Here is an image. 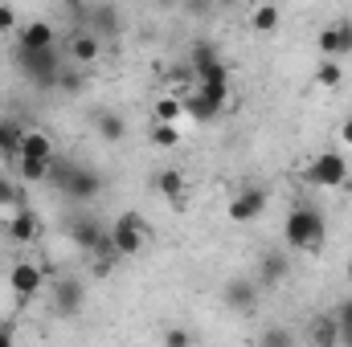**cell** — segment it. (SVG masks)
Returning a JSON list of instances; mask_svg holds the SVG:
<instances>
[{
	"mask_svg": "<svg viewBox=\"0 0 352 347\" xmlns=\"http://www.w3.org/2000/svg\"><path fill=\"white\" fill-rule=\"evenodd\" d=\"M328 241V225L320 217V208H307V204H295L283 221V246L287 250H299V254H320Z\"/></svg>",
	"mask_w": 352,
	"mask_h": 347,
	"instance_id": "6da1fadb",
	"label": "cell"
},
{
	"mask_svg": "<svg viewBox=\"0 0 352 347\" xmlns=\"http://www.w3.org/2000/svg\"><path fill=\"white\" fill-rule=\"evenodd\" d=\"M107 233H111V246H115L119 258H140L148 250V241H152V225L140 213H119Z\"/></svg>",
	"mask_w": 352,
	"mask_h": 347,
	"instance_id": "7a4b0ae2",
	"label": "cell"
},
{
	"mask_svg": "<svg viewBox=\"0 0 352 347\" xmlns=\"http://www.w3.org/2000/svg\"><path fill=\"white\" fill-rule=\"evenodd\" d=\"M16 70L29 78V82H37L41 90L58 86V74H62V62H58V49L50 45V49H25V45H16Z\"/></svg>",
	"mask_w": 352,
	"mask_h": 347,
	"instance_id": "3957f363",
	"label": "cell"
},
{
	"mask_svg": "<svg viewBox=\"0 0 352 347\" xmlns=\"http://www.w3.org/2000/svg\"><path fill=\"white\" fill-rule=\"evenodd\" d=\"M303 180L316 184V188H340V184H349V160H344V152H336V147L316 152L307 160V168H303Z\"/></svg>",
	"mask_w": 352,
	"mask_h": 347,
	"instance_id": "277c9868",
	"label": "cell"
},
{
	"mask_svg": "<svg viewBox=\"0 0 352 347\" xmlns=\"http://www.w3.org/2000/svg\"><path fill=\"white\" fill-rule=\"evenodd\" d=\"M266 188H258V184H242L234 196H230V208H226V217L234 221V225H250V221H258L266 213Z\"/></svg>",
	"mask_w": 352,
	"mask_h": 347,
	"instance_id": "5b68a950",
	"label": "cell"
},
{
	"mask_svg": "<svg viewBox=\"0 0 352 347\" xmlns=\"http://www.w3.org/2000/svg\"><path fill=\"white\" fill-rule=\"evenodd\" d=\"M180 102H184V119H192V123H217L230 106V98H213L201 86H188L180 94Z\"/></svg>",
	"mask_w": 352,
	"mask_h": 347,
	"instance_id": "8992f818",
	"label": "cell"
},
{
	"mask_svg": "<svg viewBox=\"0 0 352 347\" xmlns=\"http://www.w3.org/2000/svg\"><path fill=\"white\" fill-rule=\"evenodd\" d=\"M316 45H320L324 58H336V62L352 58V21L349 16H336L332 25H324L320 37H316Z\"/></svg>",
	"mask_w": 352,
	"mask_h": 347,
	"instance_id": "52a82bcc",
	"label": "cell"
},
{
	"mask_svg": "<svg viewBox=\"0 0 352 347\" xmlns=\"http://www.w3.org/2000/svg\"><path fill=\"white\" fill-rule=\"evenodd\" d=\"M8 286H12V294L21 302L37 298L41 286H45V265H37V261H12L8 265Z\"/></svg>",
	"mask_w": 352,
	"mask_h": 347,
	"instance_id": "ba28073f",
	"label": "cell"
},
{
	"mask_svg": "<svg viewBox=\"0 0 352 347\" xmlns=\"http://www.w3.org/2000/svg\"><path fill=\"white\" fill-rule=\"evenodd\" d=\"M221 298H226L230 311L254 315V311H258V298H263V286H258L254 278H230V282L221 286Z\"/></svg>",
	"mask_w": 352,
	"mask_h": 347,
	"instance_id": "9c48e42d",
	"label": "cell"
},
{
	"mask_svg": "<svg viewBox=\"0 0 352 347\" xmlns=\"http://www.w3.org/2000/svg\"><path fill=\"white\" fill-rule=\"evenodd\" d=\"M82 302H87V286H82V278L62 274V278L54 282V307H58V315L74 319V315L82 311Z\"/></svg>",
	"mask_w": 352,
	"mask_h": 347,
	"instance_id": "30bf717a",
	"label": "cell"
},
{
	"mask_svg": "<svg viewBox=\"0 0 352 347\" xmlns=\"http://www.w3.org/2000/svg\"><path fill=\"white\" fill-rule=\"evenodd\" d=\"M291 278V250H266L263 258H258V274H254V282L270 290V286H283Z\"/></svg>",
	"mask_w": 352,
	"mask_h": 347,
	"instance_id": "8fae6325",
	"label": "cell"
},
{
	"mask_svg": "<svg viewBox=\"0 0 352 347\" xmlns=\"http://www.w3.org/2000/svg\"><path fill=\"white\" fill-rule=\"evenodd\" d=\"M8 237L16 241V246H33L37 237H41V217L29 208V204H21V208H12V217H8Z\"/></svg>",
	"mask_w": 352,
	"mask_h": 347,
	"instance_id": "7c38bea8",
	"label": "cell"
},
{
	"mask_svg": "<svg viewBox=\"0 0 352 347\" xmlns=\"http://www.w3.org/2000/svg\"><path fill=\"white\" fill-rule=\"evenodd\" d=\"M152 184H156V192L173 204L176 213L188 204V180H184V172H180V168H164V172H156V180H152Z\"/></svg>",
	"mask_w": 352,
	"mask_h": 347,
	"instance_id": "4fadbf2b",
	"label": "cell"
},
{
	"mask_svg": "<svg viewBox=\"0 0 352 347\" xmlns=\"http://www.w3.org/2000/svg\"><path fill=\"white\" fill-rule=\"evenodd\" d=\"M98 53H102V37H98L94 29H78V33L70 37V58H74V66L98 62Z\"/></svg>",
	"mask_w": 352,
	"mask_h": 347,
	"instance_id": "5bb4252c",
	"label": "cell"
},
{
	"mask_svg": "<svg viewBox=\"0 0 352 347\" xmlns=\"http://www.w3.org/2000/svg\"><path fill=\"white\" fill-rule=\"evenodd\" d=\"M102 237H107V229H102L94 217H78V221L70 225V241H74L82 254H94V250L102 246Z\"/></svg>",
	"mask_w": 352,
	"mask_h": 347,
	"instance_id": "9a60e30c",
	"label": "cell"
},
{
	"mask_svg": "<svg viewBox=\"0 0 352 347\" xmlns=\"http://www.w3.org/2000/svg\"><path fill=\"white\" fill-rule=\"evenodd\" d=\"M16 45H25V49H50L54 45V25L50 21H25V25H16Z\"/></svg>",
	"mask_w": 352,
	"mask_h": 347,
	"instance_id": "2e32d148",
	"label": "cell"
},
{
	"mask_svg": "<svg viewBox=\"0 0 352 347\" xmlns=\"http://www.w3.org/2000/svg\"><path fill=\"white\" fill-rule=\"evenodd\" d=\"M197 86L205 90V94H213V98H230V90H234V74H230L226 62H217V66H209V70L197 78Z\"/></svg>",
	"mask_w": 352,
	"mask_h": 347,
	"instance_id": "e0dca14e",
	"label": "cell"
},
{
	"mask_svg": "<svg viewBox=\"0 0 352 347\" xmlns=\"http://www.w3.org/2000/svg\"><path fill=\"white\" fill-rule=\"evenodd\" d=\"M94 131H98L102 143H123L127 139V119L119 110H98L94 115Z\"/></svg>",
	"mask_w": 352,
	"mask_h": 347,
	"instance_id": "ac0fdd59",
	"label": "cell"
},
{
	"mask_svg": "<svg viewBox=\"0 0 352 347\" xmlns=\"http://www.w3.org/2000/svg\"><path fill=\"white\" fill-rule=\"evenodd\" d=\"M21 156H33V160H54V139L41 131V127H25L21 135ZM16 156V160H21Z\"/></svg>",
	"mask_w": 352,
	"mask_h": 347,
	"instance_id": "d6986e66",
	"label": "cell"
},
{
	"mask_svg": "<svg viewBox=\"0 0 352 347\" xmlns=\"http://www.w3.org/2000/svg\"><path fill=\"white\" fill-rule=\"evenodd\" d=\"M278 25H283V12H278V4L274 0H263V4H254V12H250V29L254 33H278Z\"/></svg>",
	"mask_w": 352,
	"mask_h": 347,
	"instance_id": "ffe728a7",
	"label": "cell"
},
{
	"mask_svg": "<svg viewBox=\"0 0 352 347\" xmlns=\"http://www.w3.org/2000/svg\"><path fill=\"white\" fill-rule=\"evenodd\" d=\"M21 135H25V127H21L16 119H0V156L12 160V164H16V156H21Z\"/></svg>",
	"mask_w": 352,
	"mask_h": 347,
	"instance_id": "44dd1931",
	"label": "cell"
},
{
	"mask_svg": "<svg viewBox=\"0 0 352 347\" xmlns=\"http://www.w3.org/2000/svg\"><path fill=\"white\" fill-rule=\"evenodd\" d=\"M50 168H54V160H33V156L16 160V176L25 184H50Z\"/></svg>",
	"mask_w": 352,
	"mask_h": 347,
	"instance_id": "7402d4cb",
	"label": "cell"
},
{
	"mask_svg": "<svg viewBox=\"0 0 352 347\" xmlns=\"http://www.w3.org/2000/svg\"><path fill=\"white\" fill-rule=\"evenodd\" d=\"M217 62H221V53H217V45H209V41H197V45L188 49V70H192L197 78H201L209 66H217Z\"/></svg>",
	"mask_w": 352,
	"mask_h": 347,
	"instance_id": "603a6c76",
	"label": "cell"
},
{
	"mask_svg": "<svg viewBox=\"0 0 352 347\" xmlns=\"http://www.w3.org/2000/svg\"><path fill=\"white\" fill-rule=\"evenodd\" d=\"M152 119H156V123H180V119H184V102H180V94H173V90L160 94L156 106H152Z\"/></svg>",
	"mask_w": 352,
	"mask_h": 347,
	"instance_id": "cb8c5ba5",
	"label": "cell"
},
{
	"mask_svg": "<svg viewBox=\"0 0 352 347\" xmlns=\"http://www.w3.org/2000/svg\"><path fill=\"white\" fill-rule=\"evenodd\" d=\"M87 21H94V33H98V37H107V33H119V12H115L111 4H98V8H90Z\"/></svg>",
	"mask_w": 352,
	"mask_h": 347,
	"instance_id": "d4e9b609",
	"label": "cell"
},
{
	"mask_svg": "<svg viewBox=\"0 0 352 347\" xmlns=\"http://www.w3.org/2000/svg\"><path fill=\"white\" fill-rule=\"evenodd\" d=\"M340 82H344L340 62H336V58H324V62L316 66V86H320V90H336Z\"/></svg>",
	"mask_w": 352,
	"mask_h": 347,
	"instance_id": "484cf974",
	"label": "cell"
},
{
	"mask_svg": "<svg viewBox=\"0 0 352 347\" xmlns=\"http://www.w3.org/2000/svg\"><path fill=\"white\" fill-rule=\"evenodd\" d=\"M152 143H156L160 152H173L176 143H180V127H176V123H156V119H152Z\"/></svg>",
	"mask_w": 352,
	"mask_h": 347,
	"instance_id": "4316f807",
	"label": "cell"
},
{
	"mask_svg": "<svg viewBox=\"0 0 352 347\" xmlns=\"http://www.w3.org/2000/svg\"><path fill=\"white\" fill-rule=\"evenodd\" d=\"M25 204V188L21 184H12L8 176H0V208L4 213H12V208H21Z\"/></svg>",
	"mask_w": 352,
	"mask_h": 347,
	"instance_id": "83f0119b",
	"label": "cell"
},
{
	"mask_svg": "<svg viewBox=\"0 0 352 347\" xmlns=\"http://www.w3.org/2000/svg\"><path fill=\"white\" fill-rule=\"evenodd\" d=\"M58 86L66 90V94H78L87 82H82V74H74V70H62V74H58Z\"/></svg>",
	"mask_w": 352,
	"mask_h": 347,
	"instance_id": "f1b7e54d",
	"label": "cell"
},
{
	"mask_svg": "<svg viewBox=\"0 0 352 347\" xmlns=\"http://www.w3.org/2000/svg\"><path fill=\"white\" fill-rule=\"evenodd\" d=\"M332 319H336L340 327H352V298H340V302L332 307Z\"/></svg>",
	"mask_w": 352,
	"mask_h": 347,
	"instance_id": "f546056e",
	"label": "cell"
},
{
	"mask_svg": "<svg viewBox=\"0 0 352 347\" xmlns=\"http://www.w3.org/2000/svg\"><path fill=\"white\" fill-rule=\"evenodd\" d=\"M311 339H316V344H336V319H332V323H320V327L311 331Z\"/></svg>",
	"mask_w": 352,
	"mask_h": 347,
	"instance_id": "4dcf8cb0",
	"label": "cell"
},
{
	"mask_svg": "<svg viewBox=\"0 0 352 347\" xmlns=\"http://www.w3.org/2000/svg\"><path fill=\"white\" fill-rule=\"evenodd\" d=\"M0 33H16V12L8 4H0Z\"/></svg>",
	"mask_w": 352,
	"mask_h": 347,
	"instance_id": "1f68e13d",
	"label": "cell"
},
{
	"mask_svg": "<svg viewBox=\"0 0 352 347\" xmlns=\"http://www.w3.org/2000/svg\"><path fill=\"white\" fill-rule=\"evenodd\" d=\"M164 344L184 347V344H192V335H188V331H180V327H173V331H164Z\"/></svg>",
	"mask_w": 352,
	"mask_h": 347,
	"instance_id": "d6a6232c",
	"label": "cell"
},
{
	"mask_svg": "<svg viewBox=\"0 0 352 347\" xmlns=\"http://www.w3.org/2000/svg\"><path fill=\"white\" fill-rule=\"evenodd\" d=\"M340 147H349V152H352V115L340 123Z\"/></svg>",
	"mask_w": 352,
	"mask_h": 347,
	"instance_id": "836d02e7",
	"label": "cell"
},
{
	"mask_svg": "<svg viewBox=\"0 0 352 347\" xmlns=\"http://www.w3.org/2000/svg\"><path fill=\"white\" fill-rule=\"evenodd\" d=\"M336 344L352 347V327H340V323H336Z\"/></svg>",
	"mask_w": 352,
	"mask_h": 347,
	"instance_id": "e575fe53",
	"label": "cell"
},
{
	"mask_svg": "<svg viewBox=\"0 0 352 347\" xmlns=\"http://www.w3.org/2000/svg\"><path fill=\"white\" fill-rule=\"evenodd\" d=\"M266 344H291V335L287 331H266Z\"/></svg>",
	"mask_w": 352,
	"mask_h": 347,
	"instance_id": "d590c367",
	"label": "cell"
},
{
	"mask_svg": "<svg viewBox=\"0 0 352 347\" xmlns=\"http://www.w3.org/2000/svg\"><path fill=\"white\" fill-rule=\"evenodd\" d=\"M0 344H12V327H0Z\"/></svg>",
	"mask_w": 352,
	"mask_h": 347,
	"instance_id": "8d00e7d4",
	"label": "cell"
},
{
	"mask_svg": "<svg viewBox=\"0 0 352 347\" xmlns=\"http://www.w3.org/2000/svg\"><path fill=\"white\" fill-rule=\"evenodd\" d=\"M344 274H349V278H352V258H349V265H344Z\"/></svg>",
	"mask_w": 352,
	"mask_h": 347,
	"instance_id": "74e56055",
	"label": "cell"
},
{
	"mask_svg": "<svg viewBox=\"0 0 352 347\" xmlns=\"http://www.w3.org/2000/svg\"><path fill=\"white\" fill-rule=\"evenodd\" d=\"M221 4H230V8H234V4H242V0H221Z\"/></svg>",
	"mask_w": 352,
	"mask_h": 347,
	"instance_id": "f35d334b",
	"label": "cell"
}]
</instances>
